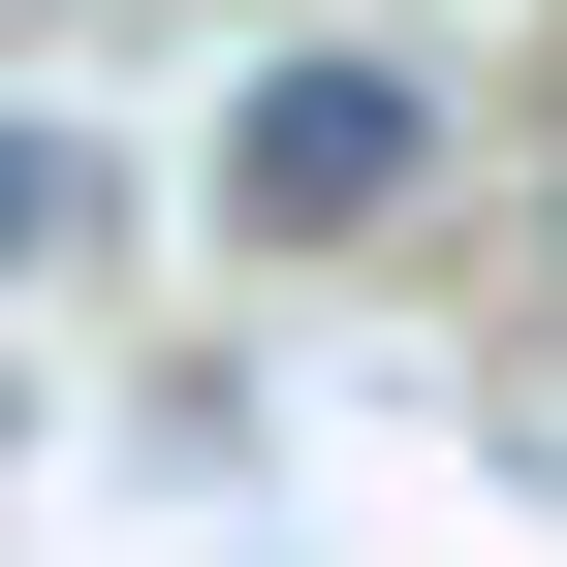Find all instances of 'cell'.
<instances>
[{
  "label": "cell",
  "instance_id": "cell-1",
  "mask_svg": "<svg viewBox=\"0 0 567 567\" xmlns=\"http://www.w3.org/2000/svg\"><path fill=\"white\" fill-rule=\"evenodd\" d=\"M410 158H442V126H410V63H252V126H221V189H252L284 252H316V221H379Z\"/></svg>",
  "mask_w": 567,
  "mask_h": 567
}]
</instances>
